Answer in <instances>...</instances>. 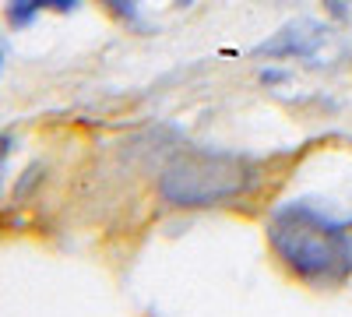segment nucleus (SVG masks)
I'll return each mask as SVG.
<instances>
[{
	"label": "nucleus",
	"mask_w": 352,
	"mask_h": 317,
	"mask_svg": "<svg viewBox=\"0 0 352 317\" xmlns=\"http://www.w3.org/2000/svg\"><path fill=\"white\" fill-rule=\"evenodd\" d=\"M99 4H102L113 18H120V21H134V18H138V4H141V0H99Z\"/></svg>",
	"instance_id": "obj_5"
},
{
	"label": "nucleus",
	"mask_w": 352,
	"mask_h": 317,
	"mask_svg": "<svg viewBox=\"0 0 352 317\" xmlns=\"http://www.w3.org/2000/svg\"><path fill=\"white\" fill-rule=\"evenodd\" d=\"M268 243L278 261L310 285H335L352 272V240L345 226L303 201L282 205L272 215Z\"/></svg>",
	"instance_id": "obj_1"
},
{
	"label": "nucleus",
	"mask_w": 352,
	"mask_h": 317,
	"mask_svg": "<svg viewBox=\"0 0 352 317\" xmlns=\"http://www.w3.org/2000/svg\"><path fill=\"white\" fill-rule=\"evenodd\" d=\"M0 67H4V53H0Z\"/></svg>",
	"instance_id": "obj_10"
},
{
	"label": "nucleus",
	"mask_w": 352,
	"mask_h": 317,
	"mask_svg": "<svg viewBox=\"0 0 352 317\" xmlns=\"http://www.w3.org/2000/svg\"><path fill=\"white\" fill-rule=\"evenodd\" d=\"M324 8H328V14H331V18L345 21V18H349V11H352V0H324Z\"/></svg>",
	"instance_id": "obj_7"
},
{
	"label": "nucleus",
	"mask_w": 352,
	"mask_h": 317,
	"mask_svg": "<svg viewBox=\"0 0 352 317\" xmlns=\"http://www.w3.org/2000/svg\"><path fill=\"white\" fill-rule=\"evenodd\" d=\"M180 4H190V0H180Z\"/></svg>",
	"instance_id": "obj_11"
},
{
	"label": "nucleus",
	"mask_w": 352,
	"mask_h": 317,
	"mask_svg": "<svg viewBox=\"0 0 352 317\" xmlns=\"http://www.w3.org/2000/svg\"><path fill=\"white\" fill-rule=\"evenodd\" d=\"M36 14H39L36 0H8V8H4V18L11 28H28L36 21Z\"/></svg>",
	"instance_id": "obj_4"
},
{
	"label": "nucleus",
	"mask_w": 352,
	"mask_h": 317,
	"mask_svg": "<svg viewBox=\"0 0 352 317\" xmlns=\"http://www.w3.org/2000/svg\"><path fill=\"white\" fill-rule=\"evenodd\" d=\"M328 39V28L314 21V18H296V21H289L282 25L278 32L272 39H264L257 46V56H314L317 46Z\"/></svg>",
	"instance_id": "obj_3"
},
{
	"label": "nucleus",
	"mask_w": 352,
	"mask_h": 317,
	"mask_svg": "<svg viewBox=\"0 0 352 317\" xmlns=\"http://www.w3.org/2000/svg\"><path fill=\"white\" fill-rule=\"evenodd\" d=\"M39 4V11H56V14H71V11H78V4L81 0H36Z\"/></svg>",
	"instance_id": "obj_6"
},
{
	"label": "nucleus",
	"mask_w": 352,
	"mask_h": 317,
	"mask_svg": "<svg viewBox=\"0 0 352 317\" xmlns=\"http://www.w3.org/2000/svg\"><path fill=\"white\" fill-rule=\"evenodd\" d=\"M261 81L275 85V81H285V74H282V71H261Z\"/></svg>",
	"instance_id": "obj_8"
},
{
	"label": "nucleus",
	"mask_w": 352,
	"mask_h": 317,
	"mask_svg": "<svg viewBox=\"0 0 352 317\" xmlns=\"http://www.w3.org/2000/svg\"><path fill=\"white\" fill-rule=\"evenodd\" d=\"M250 184V166L236 155L190 152L176 155L159 180V194L173 208H212L240 197Z\"/></svg>",
	"instance_id": "obj_2"
},
{
	"label": "nucleus",
	"mask_w": 352,
	"mask_h": 317,
	"mask_svg": "<svg viewBox=\"0 0 352 317\" xmlns=\"http://www.w3.org/2000/svg\"><path fill=\"white\" fill-rule=\"evenodd\" d=\"M8 152H11V138H8V134H0V166H4Z\"/></svg>",
	"instance_id": "obj_9"
}]
</instances>
